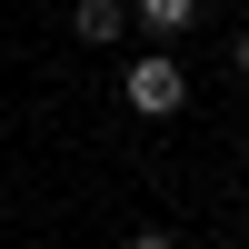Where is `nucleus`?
<instances>
[{
	"label": "nucleus",
	"mask_w": 249,
	"mask_h": 249,
	"mask_svg": "<svg viewBox=\"0 0 249 249\" xmlns=\"http://www.w3.org/2000/svg\"><path fill=\"white\" fill-rule=\"evenodd\" d=\"M239 70H249V30H239Z\"/></svg>",
	"instance_id": "nucleus-5"
},
{
	"label": "nucleus",
	"mask_w": 249,
	"mask_h": 249,
	"mask_svg": "<svg viewBox=\"0 0 249 249\" xmlns=\"http://www.w3.org/2000/svg\"><path fill=\"white\" fill-rule=\"evenodd\" d=\"M120 90H130V110H140V120H170L179 100H190V70H179L170 50H140V60H130V80H120Z\"/></svg>",
	"instance_id": "nucleus-1"
},
{
	"label": "nucleus",
	"mask_w": 249,
	"mask_h": 249,
	"mask_svg": "<svg viewBox=\"0 0 249 249\" xmlns=\"http://www.w3.org/2000/svg\"><path fill=\"white\" fill-rule=\"evenodd\" d=\"M130 20L170 40V30H190V20H199V0H130Z\"/></svg>",
	"instance_id": "nucleus-2"
},
{
	"label": "nucleus",
	"mask_w": 249,
	"mask_h": 249,
	"mask_svg": "<svg viewBox=\"0 0 249 249\" xmlns=\"http://www.w3.org/2000/svg\"><path fill=\"white\" fill-rule=\"evenodd\" d=\"M70 30H80V40H120V30H130V10H120V0H80Z\"/></svg>",
	"instance_id": "nucleus-3"
},
{
	"label": "nucleus",
	"mask_w": 249,
	"mask_h": 249,
	"mask_svg": "<svg viewBox=\"0 0 249 249\" xmlns=\"http://www.w3.org/2000/svg\"><path fill=\"white\" fill-rule=\"evenodd\" d=\"M120 249H170V230H130V239H120Z\"/></svg>",
	"instance_id": "nucleus-4"
}]
</instances>
